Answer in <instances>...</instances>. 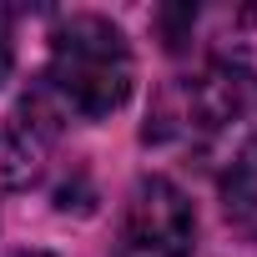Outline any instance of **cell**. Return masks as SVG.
Returning a JSON list of instances; mask_svg holds the SVG:
<instances>
[{"label":"cell","mask_w":257,"mask_h":257,"mask_svg":"<svg viewBox=\"0 0 257 257\" xmlns=\"http://www.w3.org/2000/svg\"><path fill=\"white\" fill-rule=\"evenodd\" d=\"M51 91L81 111V116H111L126 96H132L137 66L126 51V36L101 21V16H71L51 36Z\"/></svg>","instance_id":"1"},{"label":"cell","mask_w":257,"mask_h":257,"mask_svg":"<svg viewBox=\"0 0 257 257\" xmlns=\"http://www.w3.org/2000/svg\"><path fill=\"white\" fill-rule=\"evenodd\" d=\"M192 202L182 197L177 182L147 177L126 197L111 257H192Z\"/></svg>","instance_id":"2"},{"label":"cell","mask_w":257,"mask_h":257,"mask_svg":"<svg viewBox=\"0 0 257 257\" xmlns=\"http://www.w3.org/2000/svg\"><path fill=\"white\" fill-rule=\"evenodd\" d=\"M247 101H257V6H242L217 31V61H212Z\"/></svg>","instance_id":"3"},{"label":"cell","mask_w":257,"mask_h":257,"mask_svg":"<svg viewBox=\"0 0 257 257\" xmlns=\"http://www.w3.org/2000/svg\"><path fill=\"white\" fill-rule=\"evenodd\" d=\"M41 162H46V132L36 121H26V116L0 121V182L26 187L41 177Z\"/></svg>","instance_id":"4"},{"label":"cell","mask_w":257,"mask_h":257,"mask_svg":"<svg viewBox=\"0 0 257 257\" xmlns=\"http://www.w3.org/2000/svg\"><path fill=\"white\" fill-rule=\"evenodd\" d=\"M222 207H227V217H232L247 237H257V137L227 162V177H222Z\"/></svg>","instance_id":"5"},{"label":"cell","mask_w":257,"mask_h":257,"mask_svg":"<svg viewBox=\"0 0 257 257\" xmlns=\"http://www.w3.org/2000/svg\"><path fill=\"white\" fill-rule=\"evenodd\" d=\"M11 76V31H6V16H0V81Z\"/></svg>","instance_id":"6"},{"label":"cell","mask_w":257,"mask_h":257,"mask_svg":"<svg viewBox=\"0 0 257 257\" xmlns=\"http://www.w3.org/2000/svg\"><path fill=\"white\" fill-rule=\"evenodd\" d=\"M16 257H51V252H16Z\"/></svg>","instance_id":"7"}]
</instances>
